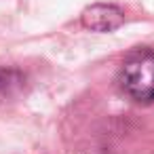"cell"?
<instances>
[{"mask_svg": "<svg viewBox=\"0 0 154 154\" xmlns=\"http://www.w3.org/2000/svg\"><path fill=\"white\" fill-rule=\"evenodd\" d=\"M122 93L137 103L154 101V51L137 49L127 55L118 72Z\"/></svg>", "mask_w": 154, "mask_h": 154, "instance_id": "1", "label": "cell"}, {"mask_svg": "<svg viewBox=\"0 0 154 154\" xmlns=\"http://www.w3.org/2000/svg\"><path fill=\"white\" fill-rule=\"evenodd\" d=\"M80 21H82V26L87 30H93V32H112V30H116L125 21V15L114 5H93V7H89V9L82 11Z\"/></svg>", "mask_w": 154, "mask_h": 154, "instance_id": "2", "label": "cell"}, {"mask_svg": "<svg viewBox=\"0 0 154 154\" xmlns=\"http://www.w3.org/2000/svg\"><path fill=\"white\" fill-rule=\"evenodd\" d=\"M23 74L17 70H0V95H11L23 87Z\"/></svg>", "mask_w": 154, "mask_h": 154, "instance_id": "3", "label": "cell"}]
</instances>
